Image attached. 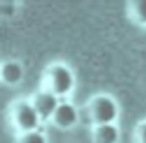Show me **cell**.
I'll list each match as a JSON object with an SVG mask.
<instances>
[{
  "label": "cell",
  "instance_id": "ba28073f",
  "mask_svg": "<svg viewBox=\"0 0 146 143\" xmlns=\"http://www.w3.org/2000/svg\"><path fill=\"white\" fill-rule=\"evenodd\" d=\"M125 14L133 25L146 28V0L125 1Z\"/></svg>",
  "mask_w": 146,
  "mask_h": 143
},
{
  "label": "cell",
  "instance_id": "277c9868",
  "mask_svg": "<svg viewBox=\"0 0 146 143\" xmlns=\"http://www.w3.org/2000/svg\"><path fill=\"white\" fill-rule=\"evenodd\" d=\"M36 112L39 113L42 123L51 119L52 115L55 113V111L57 110L60 101L59 98L56 96L55 94H52L51 92L44 90V89H39L35 93H33V95L30 98Z\"/></svg>",
  "mask_w": 146,
  "mask_h": 143
},
{
  "label": "cell",
  "instance_id": "3957f363",
  "mask_svg": "<svg viewBox=\"0 0 146 143\" xmlns=\"http://www.w3.org/2000/svg\"><path fill=\"white\" fill-rule=\"evenodd\" d=\"M84 112L91 126L116 124L120 116V106L113 95L108 93H97L86 102Z\"/></svg>",
  "mask_w": 146,
  "mask_h": 143
},
{
  "label": "cell",
  "instance_id": "5b68a950",
  "mask_svg": "<svg viewBox=\"0 0 146 143\" xmlns=\"http://www.w3.org/2000/svg\"><path fill=\"white\" fill-rule=\"evenodd\" d=\"M79 119H80V113L78 108L68 101H60L50 121L55 127L62 131H67L76 126Z\"/></svg>",
  "mask_w": 146,
  "mask_h": 143
},
{
  "label": "cell",
  "instance_id": "52a82bcc",
  "mask_svg": "<svg viewBox=\"0 0 146 143\" xmlns=\"http://www.w3.org/2000/svg\"><path fill=\"white\" fill-rule=\"evenodd\" d=\"M121 137L120 127L116 124L91 126L92 143H119Z\"/></svg>",
  "mask_w": 146,
  "mask_h": 143
},
{
  "label": "cell",
  "instance_id": "30bf717a",
  "mask_svg": "<svg viewBox=\"0 0 146 143\" xmlns=\"http://www.w3.org/2000/svg\"><path fill=\"white\" fill-rule=\"evenodd\" d=\"M132 143H146V119L139 120L132 129Z\"/></svg>",
  "mask_w": 146,
  "mask_h": 143
},
{
  "label": "cell",
  "instance_id": "7a4b0ae2",
  "mask_svg": "<svg viewBox=\"0 0 146 143\" xmlns=\"http://www.w3.org/2000/svg\"><path fill=\"white\" fill-rule=\"evenodd\" d=\"M7 120L16 135L36 131L42 123L30 98H18L11 101L7 110Z\"/></svg>",
  "mask_w": 146,
  "mask_h": 143
},
{
  "label": "cell",
  "instance_id": "8992f818",
  "mask_svg": "<svg viewBox=\"0 0 146 143\" xmlns=\"http://www.w3.org/2000/svg\"><path fill=\"white\" fill-rule=\"evenodd\" d=\"M24 66L19 60L8 59L2 61L0 68V78L1 82L8 87H15L19 85L24 79Z\"/></svg>",
  "mask_w": 146,
  "mask_h": 143
},
{
  "label": "cell",
  "instance_id": "6da1fadb",
  "mask_svg": "<svg viewBox=\"0 0 146 143\" xmlns=\"http://www.w3.org/2000/svg\"><path fill=\"white\" fill-rule=\"evenodd\" d=\"M40 87L51 92L59 99L65 98L75 87V74L67 64L54 61L44 68Z\"/></svg>",
  "mask_w": 146,
  "mask_h": 143
},
{
  "label": "cell",
  "instance_id": "9c48e42d",
  "mask_svg": "<svg viewBox=\"0 0 146 143\" xmlns=\"http://www.w3.org/2000/svg\"><path fill=\"white\" fill-rule=\"evenodd\" d=\"M14 143H48V138L40 129L18 134L15 136Z\"/></svg>",
  "mask_w": 146,
  "mask_h": 143
}]
</instances>
